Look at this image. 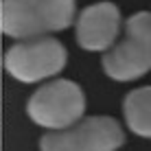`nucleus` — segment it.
<instances>
[{"label":"nucleus","mask_w":151,"mask_h":151,"mask_svg":"<svg viewBox=\"0 0 151 151\" xmlns=\"http://www.w3.org/2000/svg\"><path fill=\"white\" fill-rule=\"evenodd\" d=\"M75 0H4L2 31L13 40L48 37L75 22Z\"/></svg>","instance_id":"f257e3e1"},{"label":"nucleus","mask_w":151,"mask_h":151,"mask_svg":"<svg viewBox=\"0 0 151 151\" xmlns=\"http://www.w3.org/2000/svg\"><path fill=\"white\" fill-rule=\"evenodd\" d=\"M105 75L114 81H134L151 70V13H134L125 22V35L101 59Z\"/></svg>","instance_id":"f03ea898"},{"label":"nucleus","mask_w":151,"mask_h":151,"mask_svg":"<svg viewBox=\"0 0 151 151\" xmlns=\"http://www.w3.org/2000/svg\"><path fill=\"white\" fill-rule=\"evenodd\" d=\"M86 112V94L75 81L53 79L31 94L27 103L29 118L50 132L72 127Z\"/></svg>","instance_id":"7ed1b4c3"},{"label":"nucleus","mask_w":151,"mask_h":151,"mask_svg":"<svg viewBox=\"0 0 151 151\" xmlns=\"http://www.w3.org/2000/svg\"><path fill=\"white\" fill-rule=\"evenodd\" d=\"M123 145L125 132L112 116H88L40 138V151H118Z\"/></svg>","instance_id":"20e7f679"},{"label":"nucleus","mask_w":151,"mask_h":151,"mask_svg":"<svg viewBox=\"0 0 151 151\" xmlns=\"http://www.w3.org/2000/svg\"><path fill=\"white\" fill-rule=\"evenodd\" d=\"M66 61H68L66 46L48 35L13 44L4 55V68L13 79L22 83H35L59 75Z\"/></svg>","instance_id":"39448f33"},{"label":"nucleus","mask_w":151,"mask_h":151,"mask_svg":"<svg viewBox=\"0 0 151 151\" xmlns=\"http://www.w3.org/2000/svg\"><path fill=\"white\" fill-rule=\"evenodd\" d=\"M121 33V9L114 2H96L86 7L77 18V44L83 50H107Z\"/></svg>","instance_id":"423d86ee"},{"label":"nucleus","mask_w":151,"mask_h":151,"mask_svg":"<svg viewBox=\"0 0 151 151\" xmlns=\"http://www.w3.org/2000/svg\"><path fill=\"white\" fill-rule=\"evenodd\" d=\"M125 123L134 134L151 138V86L132 90L123 101Z\"/></svg>","instance_id":"0eeeda50"}]
</instances>
